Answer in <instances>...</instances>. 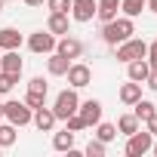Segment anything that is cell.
Segmentation results:
<instances>
[{
  "label": "cell",
  "instance_id": "obj_1",
  "mask_svg": "<svg viewBox=\"0 0 157 157\" xmlns=\"http://www.w3.org/2000/svg\"><path fill=\"white\" fill-rule=\"evenodd\" d=\"M132 34H136V22H132L129 16H117V19H111V22L102 25V40H105L108 46H117V43L129 40Z\"/></svg>",
  "mask_w": 157,
  "mask_h": 157
},
{
  "label": "cell",
  "instance_id": "obj_2",
  "mask_svg": "<svg viewBox=\"0 0 157 157\" xmlns=\"http://www.w3.org/2000/svg\"><path fill=\"white\" fill-rule=\"evenodd\" d=\"M3 117H6L13 126H28L31 117H34V108H28L25 99H22V102L10 99V102H3Z\"/></svg>",
  "mask_w": 157,
  "mask_h": 157
},
{
  "label": "cell",
  "instance_id": "obj_3",
  "mask_svg": "<svg viewBox=\"0 0 157 157\" xmlns=\"http://www.w3.org/2000/svg\"><path fill=\"white\" fill-rule=\"evenodd\" d=\"M151 145H154V136L148 129H136L132 136H126V157H142V154H151Z\"/></svg>",
  "mask_w": 157,
  "mask_h": 157
},
{
  "label": "cell",
  "instance_id": "obj_4",
  "mask_svg": "<svg viewBox=\"0 0 157 157\" xmlns=\"http://www.w3.org/2000/svg\"><path fill=\"white\" fill-rule=\"evenodd\" d=\"M117 49V62H136V59H145L148 56V43L145 40H139V37H129V40H123V43H117L114 46Z\"/></svg>",
  "mask_w": 157,
  "mask_h": 157
},
{
  "label": "cell",
  "instance_id": "obj_5",
  "mask_svg": "<svg viewBox=\"0 0 157 157\" xmlns=\"http://www.w3.org/2000/svg\"><path fill=\"white\" fill-rule=\"evenodd\" d=\"M77 105H80V99H77V90H62V93L56 96V105H52V114H56V120H65V117H71V114L77 111Z\"/></svg>",
  "mask_w": 157,
  "mask_h": 157
},
{
  "label": "cell",
  "instance_id": "obj_6",
  "mask_svg": "<svg viewBox=\"0 0 157 157\" xmlns=\"http://www.w3.org/2000/svg\"><path fill=\"white\" fill-rule=\"evenodd\" d=\"M65 77H68V86H71V90H83V86L93 83V71H90V65H83V62H71L68 71H65Z\"/></svg>",
  "mask_w": 157,
  "mask_h": 157
},
{
  "label": "cell",
  "instance_id": "obj_7",
  "mask_svg": "<svg viewBox=\"0 0 157 157\" xmlns=\"http://www.w3.org/2000/svg\"><path fill=\"white\" fill-rule=\"evenodd\" d=\"M28 49L37 52V56L56 52V34H49V31H34V34L28 37Z\"/></svg>",
  "mask_w": 157,
  "mask_h": 157
},
{
  "label": "cell",
  "instance_id": "obj_8",
  "mask_svg": "<svg viewBox=\"0 0 157 157\" xmlns=\"http://www.w3.org/2000/svg\"><path fill=\"white\" fill-rule=\"evenodd\" d=\"M96 10H99V0H71V19L74 22H93L96 19Z\"/></svg>",
  "mask_w": 157,
  "mask_h": 157
},
{
  "label": "cell",
  "instance_id": "obj_9",
  "mask_svg": "<svg viewBox=\"0 0 157 157\" xmlns=\"http://www.w3.org/2000/svg\"><path fill=\"white\" fill-rule=\"evenodd\" d=\"M56 52H62V56H68V59L74 62V59L83 56V43L77 40V37H71V34H62V37L56 40Z\"/></svg>",
  "mask_w": 157,
  "mask_h": 157
},
{
  "label": "cell",
  "instance_id": "obj_10",
  "mask_svg": "<svg viewBox=\"0 0 157 157\" xmlns=\"http://www.w3.org/2000/svg\"><path fill=\"white\" fill-rule=\"evenodd\" d=\"M77 114L83 117L86 126H96V123L102 120V102H99V99H86V102L77 105Z\"/></svg>",
  "mask_w": 157,
  "mask_h": 157
},
{
  "label": "cell",
  "instance_id": "obj_11",
  "mask_svg": "<svg viewBox=\"0 0 157 157\" xmlns=\"http://www.w3.org/2000/svg\"><path fill=\"white\" fill-rule=\"evenodd\" d=\"M31 123H34L40 132H52V126H56V114H52V108H46V105L34 108V117H31Z\"/></svg>",
  "mask_w": 157,
  "mask_h": 157
},
{
  "label": "cell",
  "instance_id": "obj_12",
  "mask_svg": "<svg viewBox=\"0 0 157 157\" xmlns=\"http://www.w3.org/2000/svg\"><path fill=\"white\" fill-rule=\"evenodd\" d=\"M68 28H71V16L68 13H49V19H46V31L49 34L62 37V34H68Z\"/></svg>",
  "mask_w": 157,
  "mask_h": 157
},
{
  "label": "cell",
  "instance_id": "obj_13",
  "mask_svg": "<svg viewBox=\"0 0 157 157\" xmlns=\"http://www.w3.org/2000/svg\"><path fill=\"white\" fill-rule=\"evenodd\" d=\"M22 59H19V52L16 49H3V56H0V71H6V74H16V77H22Z\"/></svg>",
  "mask_w": 157,
  "mask_h": 157
},
{
  "label": "cell",
  "instance_id": "obj_14",
  "mask_svg": "<svg viewBox=\"0 0 157 157\" xmlns=\"http://www.w3.org/2000/svg\"><path fill=\"white\" fill-rule=\"evenodd\" d=\"M117 99H120L123 105H136V102L142 99V83H136V80H126V83L117 90Z\"/></svg>",
  "mask_w": 157,
  "mask_h": 157
},
{
  "label": "cell",
  "instance_id": "obj_15",
  "mask_svg": "<svg viewBox=\"0 0 157 157\" xmlns=\"http://www.w3.org/2000/svg\"><path fill=\"white\" fill-rule=\"evenodd\" d=\"M148 59H136V62H126V80H136V83H145L148 77Z\"/></svg>",
  "mask_w": 157,
  "mask_h": 157
},
{
  "label": "cell",
  "instance_id": "obj_16",
  "mask_svg": "<svg viewBox=\"0 0 157 157\" xmlns=\"http://www.w3.org/2000/svg\"><path fill=\"white\" fill-rule=\"evenodd\" d=\"M68 65H71V59L62 56V52H49V59H46V71H49L52 77H65Z\"/></svg>",
  "mask_w": 157,
  "mask_h": 157
},
{
  "label": "cell",
  "instance_id": "obj_17",
  "mask_svg": "<svg viewBox=\"0 0 157 157\" xmlns=\"http://www.w3.org/2000/svg\"><path fill=\"white\" fill-rule=\"evenodd\" d=\"M19 46H22L19 28H0V49H19Z\"/></svg>",
  "mask_w": 157,
  "mask_h": 157
},
{
  "label": "cell",
  "instance_id": "obj_18",
  "mask_svg": "<svg viewBox=\"0 0 157 157\" xmlns=\"http://www.w3.org/2000/svg\"><path fill=\"white\" fill-rule=\"evenodd\" d=\"M74 139H77V132H71V129L52 132V148L56 151H74Z\"/></svg>",
  "mask_w": 157,
  "mask_h": 157
},
{
  "label": "cell",
  "instance_id": "obj_19",
  "mask_svg": "<svg viewBox=\"0 0 157 157\" xmlns=\"http://www.w3.org/2000/svg\"><path fill=\"white\" fill-rule=\"evenodd\" d=\"M129 108H132V114L139 117V123H145V120L157 111V105H154V102H148V99H139V102H136V105H129Z\"/></svg>",
  "mask_w": 157,
  "mask_h": 157
},
{
  "label": "cell",
  "instance_id": "obj_20",
  "mask_svg": "<svg viewBox=\"0 0 157 157\" xmlns=\"http://www.w3.org/2000/svg\"><path fill=\"white\" fill-rule=\"evenodd\" d=\"M139 126H142V123H139V117H136V114H123V117L117 120V132H123V136H132Z\"/></svg>",
  "mask_w": 157,
  "mask_h": 157
},
{
  "label": "cell",
  "instance_id": "obj_21",
  "mask_svg": "<svg viewBox=\"0 0 157 157\" xmlns=\"http://www.w3.org/2000/svg\"><path fill=\"white\" fill-rule=\"evenodd\" d=\"M96 139H99V142H105V145H108V142H114V139H117V126H114V123H102V120H99V123H96Z\"/></svg>",
  "mask_w": 157,
  "mask_h": 157
},
{
  "label": "cell",
  "instance_id": "obj_22",
  "mask_svg": "<svg viewBox=\"0 0 157 157\" xmlns=\"http://www.w3.org/2000/svg\"><path fill=\"white\" fill-rule=\"evenodd\" d=\"M142 10H145V0H120V13L129 16V19L142 16Z\"/></svg>",
  "mask_w": 157,
  "mask_h": 157
},
{
  "label": "cell",
  "instance_id": "obj_23",
  "mask_svg": "<svg viewBox=\"0 0 157 157\" xmlns=\"http://www.w3.org/2000/svg\"><path fill=\"white\" fill-rule=\"evenodd\" d=\"M16 145V126L13 123H0V148Z\"/></svg>",
  "mask_w": 157,
  "mask_h": 157
},
{
  "label": "cell",
  "instance_id": "obj_24",
  "mask_svg": "<svg viewBox=\"0 0 157 157\" xmlns=\"http://www.w3.org/2000/svg\"><path fill=\"white\" fill-rule=\"evenodd\" d=\"M19 83V77L16 74H6V71H0V96H6V93H13V86Z\"/></svg>",
  "mask_w": 157,
  "mask_h": 157
},
{
  "label": "cell",
  "instance_id": "obj_25",
  "mask_svg": "<svg viewBox=\"0 0 157 157\" xmlns=\"http://www.w3.org/2000/svg\"><path fill=\"white\" fill-rule=\"evenodd\" d=\"M105 154H108V145L99 142V139H90V145H86V157H105Z\"/></svg>",
  "mask_w": 157,
  "mask_h": 157
},
{
  "label": "cell",
  "instance_id": "obj_26",
  "mask_svg": "<svg viewBox=\"0 0 157 157\" xmlns=\"http://www.w3.org/2000/svg\"><path fill=\"white\" fill-rule=\"evenodd\" d=\"M65 129H71V132H83V129H86V123H83V117H80V114L74 111L71 117H65Z\"/></svg>",
  "mask_w": 157,
  "mask_h": 157
},
{
  "label": "cell",
  "instance_id": "obj_27",
  "mask_svg": "<svg viewBox=\"0 0 157 157\" xmlns=\"http://www.w3.org/2000/svg\"><path fill=\"white\" fill-rule=\"evenodd\" d=\"M25 105H28V108H40V105H46V93H34V90H28V93H25Z\"/></svg>",
  "mask_w": 157,
  "mask_h": 157
},
{
  "label": "cell",
  "instance_id": "obj_28",
  "mask_svg": "<svg viewBox=\"0 0 157 157\" xmlns=\"http://www.w3.org/2000/svg\"><path fill=\"white\" fill-rule=\"evenodd\" d=\"M46 10L49 13H68L71 16V0H46Z\"/></svg>",
  "mask_w": 157,
  "mask_h": 157
},
{
  "label": "cell",
  "instance_id": "obj_29",
  "mask_svg": "<svg viewBox=\"0 0 157 157\" xmlns=\"http://www.w3.org/2000/svg\"><path fill=\"white\" fill-rule=\"evenodd\" d=\"M117 13H120V10H114V6H99V10H96V19H99V22L105 25V22L117 19Z\"/></svg>",
  "mask_w": 157,
  "mask_h": 157
},
{
  "label": "cell",
  "instance_id": "obj_30",
  "mask_svg": "<svg viewBox=\"0 0 157 157\" xmlns=\"http://www.w3.org/2000/svg\"><path fill=\"white\" fill-rule=\"evenodd\" d=\"M28 90H34V93H49V83L43 80V77H31V80H28Z\"/></svg>",
  "mask_w": 157,
  "mask_h": 157
},
{
  "label": "cell",
  "instance_id": "obj_31",
  "mask_svg": "<svg viewBox=\"0 0 157 157\" xmlns=\"http://www.w3.org/2000/svg\"><path fill=\"white\" fill-rule=\"evenodd\" d=\"M142 86H148L151 93H157V71H148V77H145V83Z\"/></svg>",
  "mask_w": 157,
  "mask_h": 157
},
{
  "label": "cell",
  "instance_id": "obj_32",
  "mask_svg": "<svg viewBox=\"0 0 157 157\" xmlns=\"http://www.w3.org/2000/svg\"><path fill=\"white\" fill-rule=\"evenodd\" d=\"M145 129H148L151 136H157V111H154V114H151V117L145 120Z\"/></svg>",
  "mask_w": 157,
  "mask_h": 157
},
{
  "label": "cell",
  "instance_id": "obj_33",
  "mask_svg": "<svg viewBox=\"0 0 157 157\" xmlns=\"http://www.w3.org/2000/svg\"><path fill=\"white\" fill-rule=\"evenodd\" d=\"M99 6H114V10H120V0H99Z\"/></svg>",
  "mask_w": 157,
  "mask_h": 157
},
{
  "label": "cell",
  "instance_id": "obj_34",
  "mask_svg": "<svg viewBox=\"0 0 157 157\" xmlns=\"http://www.w3.org/2000/svg\"><path fill=\"white\" fill-rule=\"evenodd\" d=\"M145 10L148 13H157V0H145Z\"/></svg>",
  "mask_w": 157,
  "mask_h": 157
},
{
  "label": "cell",
  "instance_id": "obj_35",
  "mask_svg": "<svg viewBox=\"0 0 157 157\" xmlns=\"http://www.w3.org/2000/svg\"><path fill=\"white\" fill-rule=\"evenodd\" d=\"M46 0H25V6H43Z\"/></svg>",
  "mask_w": 157,
  "mask_h": 157
},
{
  "label": "cell",
  "instance_id": "obj_36",
  "mask_svg": "<svg viewBox=\"0 0 157 157\" xmlns=\"http://www.w3.org/2000/svg\"><path fill=\"white\" fill-rule=\"evenodd\" d=\"M148 56H157V40H154V43L148 46Z\"/></svg>",
  "mask_w": 157,
  "mask_h": 157
},
{
  "label": "cell",
  "instance_id": "obj_37",
  "mask_svg": "<svg viewBox=\"0 0 157 157\" xmlns=\"http://www.w3.org/2000/svg\"><path fill=\"white\" fill-rule=\"evenodd\" d=\"M151 154L157 157V136H154V145H151Z\"/></svg>",
  "mask_w": 157,
  "mask_h": 157
},
{
  "label": "cell",
  "instance_id": "obj_38",
  "mask_svg": "<svg viewBox=\"0 0 157 157\" xmlns=\"http://www.w3.org/2000/svg\"><path fill=\"white\" fill-rule=\"evenodd\" d=\"M0 120H3V102H0Z\"/></svg>",
  "mask_w": 157,
  "mask_h": 157
},
{
  "label": "cell",
  "instance_id": "obj_39",
  "mask_svg": "<svg viewBox=\"0 0 157 157\" xmlns=\"http://www.w3.org/2000/svg\"><path fill=\"white\" fill-rule=\"evenodd\" d=\"M0 13H3V0H0Z\"/></svg>",
  "mask_w": 157,
  "mask_h": 157
}]
</instances>
